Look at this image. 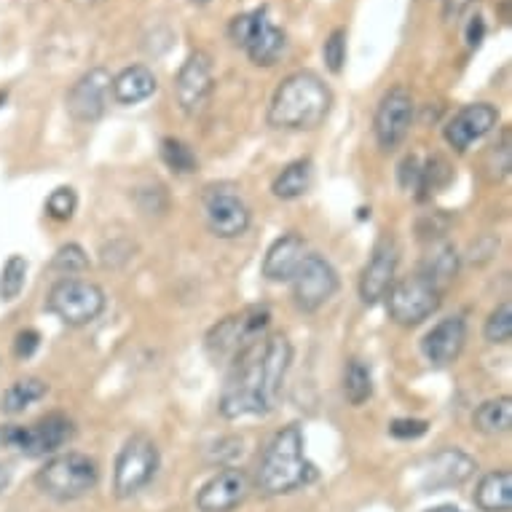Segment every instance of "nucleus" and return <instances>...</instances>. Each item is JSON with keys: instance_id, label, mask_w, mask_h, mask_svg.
I'll return each mask as SVG.
<instances>
[{"instance_id": "9", "label": "nucleus", "mask_w": 512, "mask_h": 512, "mask_svg": "<svg viewBox=\"0 0 512 512\" xmlns=\"http://www.w3.org/2000/svg\"><path fill=\"white\" fill-rule=\"evenodd\" d=\"M159 448L148 435H132L116 456L113 491L118 499L140 494L159 472Z\"/></svg>"}, {"instance_id": "15", "label": "nucleus", "mask_w": 512, "mask_h": 512, "mask_svg": "<svg viewBox=\"0 0 512 512\" xmlns=\"http://www.w3.org/2000/svg\"><path fill=\"white\" fill-rule=\"evenodd\" d=\"M175 97L183 113L196 116L207 108L212 97V62L204 51H194L177 70Z\"/></svg>"}, {"instance_id": "8", "label": "nucleus", "mask_w": 512, "mask_h": 512, "mask_svg": "<svg viewBox=\"0 0 512 512\" xmlns=\"http://www.w3.org/2000/svg\"><path fill=\"white\" fill-rule=\"evenodd\" d=\"M443 303V290L427 277V274H413L392 285L387 293V311L392 322L403 328H416L424 319H429Z\"/></svg>"}, {"instance_id": "23", "label": "nucleus", "mask_w": 512, "mask_h": 512, "mask_svg": "<svg viewBox=\"0 0 512 512\" xmlns=\"http://www.w3.org/2000/svg\"><path fill=\"white\" fill-rule=\"evenodd\" d=\"M475 504L483 512H510L512 510V472L494 470L483 475L475 488Z\"/></svg>"}, {"instance_id": "13", "label": "nucleus", "mask_w": 512, "mask_h": 512, "mask_svg": "<svg viewBox=\"0 0 512 512\" xmlns=\"http://www.w3.org/2000/svg\"><path fill=\"white\" fill-rule=\"evenodd\" d=\"M413 94L405 86H392L376 108V118H373V132H376L378 145L384 151H395L397 145L405 143V137L413 126Z\"/></svg>"}, {"instance_id": "35", "label": "nucleus", "mask_w": 512, "mask_h": 512, "mask_svg": "<svg viewBox=\"0 0 512 512\" xmlns=\"http://www.w3.org/2000/svg\"><path fill=\"white\" fill-rule=\"evenodd\" d=\"M427 421L421 419H395L389 424V432L397 437V440H416V437L427 435Z\"/></svg>"}, {"instance_id": "21", "label": "nucleus", "mask_w": 512, "mask_h": 512, "mask_svg": "<svg viewBox=\"0 0 512 512\" xmlns=\"http://www.w3.org/2000/svg\"><path fill=\"white\" fill-rule=\"evenodd\" d=\"M306 239L298 231H287L271 244L263 258V277L269 282H290L306 258Z\"/></svg>"}, {"instance_id": "28", "label": "nucleus", "mask_w": 512, "mask_h": 512, "mask_svg": "<svg viewBox=\"0 0 512 512\" xmlns=\"http://www.w3.org/2000/svg\"><path fill=\"white\" fill-rule=\"evenodd\" d=\"M456 271H459V255H456V250L451 244L443 242L437 244V247H432V255H429L427 263H424V271H421V274H427V277L443 290L445 282H451V279L456 277Z\"/></svg>"}, {"instance_id": "25", "label": "nucleus", "mask_w": 512, "mask_h": 512, "mask_svg": "<svg viewBox=\"0 0 512 512\" xmlns=\"http://www.w3.org/2000/svg\"><path fill=\"white\" fill-rule=\"evenodd\" d=\"M472 427L483 435H504L512 427V397H491L478 405L472 416Z\"/></svg>"}, {"instance_id": "29", "label": "nucleus", "mask_w": 512, "mask_h": 512, "mask_svg": "<svg viewBox=\"0 0 512 512\" xmlns=\"http://www.w3.org/2000/svg\"><path fill=\"white\" fill-rule=\"evenodd\" d=\"M161 161L167 164L175 175H194L199 169V159H196L194 148L177 137H164L161 140Z\"/></svg>"}, {"instance_id": "22", "label": "nucleus", "mask_w": 512, "mask_h": 512, "mask_svg": "<svg viewBox=\"0 0 512 512\" xmlns=\"http://www.w3.org/2000/svg\"><path fill=\"white\" fill-rule=\"evenodd\" d=\"M159 89V81L153 76L151 68L145 65H132V68H124L113 78L110 84V94L118 105H137V102H145L148 97H153Z\"/></svg>"}, {"instance_id": "17", "label": "nucleus", "mask_w": 512, "mask_h": 512, "mask_svg": "<svg viewBox=\"0 0 512 512\" xmlns=\"http://www.w3.org/2000/svg\"><path fill=\"white\" fill-rule=\"evenodd\" d=\"M496 124H499V110L491 102H472L454 113V118L445 124L443 137L454 151L464 153L470 145L483 140L488 132H494Z\"/></svg>"}, {"instance_id": "36", "label": "nucleus", "mask_w": 512, "mask_h": 512, "mask_svg": "<svg viewBox=\"0 0 512 512\" xmlns=\"http://www.w3.org/2000/svg\"><path fill=\"white\" fill-rule=\"evenodd\" d=\"M38 346H41V336H38V330L27 328V330H22V333H17L14 352H17V357L27 360V357H33Z\"/></svg>"}, {"instance_id": "4", "label": "nucleus", "mask_w": 512, "mask_h": 512, "mask_svg": "<svg viewBox=\"0 0 512 512\" xmlns=\"http://www.w3.org/2000/svg\"><path fill=\"white\" fill-rule=\"evenodd\" d=\"M100 483V467L92 456L76 454H59L43 464L38 475H35V486L41 488L43 494L59 502H73L81 499L89 491H94Z\"/></svg>"}, {"instance_id": "31", "label": "nucleus", "mask_w": 512, "mask_h": 512, "mask_svg": "<svg viewBox=\"0 0 512 512\" xmlns=\"http://www.w3.org/2000/svg\"><path fill=\"white\" fill-rule=\"evenodd\" d=\"M488 344H510L512 341V306L510 301L499 303L486 319V328H483Z\"/></svg>"}, {"instance_id": "39", "label": "nucleus", "mask_w": 512, "mask_h": 512, "mask_svg": "<svg viewBox=\"0 0 512 512\" xmlns=\"http://www.w3.org/2000/svg\"><path fill=\"white\" fill-rule=\"evenodd\" d=\"M11 486V467L9 464H0V494Z\"/></svg>"}, {"instance_id": "24", "label": "nucleus", "mask_w": 512, "mask_h": 512, "mask_svg": "<svg viewBox=\"0 0 512 512\" xmlns=\"http://www.w3.org/2000/svg\"><path fill=\"white\" fill-rule=\"evenodd\" d=\"M311 180H314V167H311L309 159L290 161L282 172L277 175V180L271 183V194L282 199V202H293V199H301L306 191L311 188Z\"/></svg>"}, {"instance_id": "41", "label": "nucleus", "mask_w": 512, "mask_h": 512, "mask_svg": "<svg viewBox=\"0 0 512 512\" xmlns=\"http://www.w3.org/2000/svg\"><path fill=\"white\" fill-rule=\"evenodd\" d=\"M194 6H207V3H212V0H191Z\"/></svg>"}, {"instance_id": "32", "label": "nucleus", "mask_w": 512, "mask_h": 512, "mask_svg": "<svg viewBox=\"0 0 512 512\" xmlns=\"http://www.w3.org/2000/svg\"><path fill=\"white\" fill-rule=\"evenodd\" d=\"M51 269L73 277V274H81V271L89 269V255H86V250L81 244H65V247H59L57 255H54Z\"/></svg>"}, {"instance_id": "18", "label": "nucleus", "mask_w": 512, "mask_h": 512, "mask_svg": "<svg viewBox=\"0 0 512 512\" xmlns=\"http://www.w3.org/2000/svg\"><path fill=\"white\" fill-rule=\"evenodd\" d=\"M250 494V478L239 467H226L212 475L196 494L199 512H231Z\"/></svg>"}, {"instance_id": "40", "label": "nucleus", "mask_w": 512, "mask_h": 512, "mask_svg": "<svg viewBox=\"0 0 512 512\" xmlns=\"http://www.w3.org/2000/svg\"><path fill=\"white\" fill-rule=\"evenodd\" d=\"M427 512H464V510H459V507H454V504H443V507H432V510Z\"/></svg>"}, {"instance_id": "11", "label": "nucleus", "mask_w": 512, "mask_h": 512, "mask_svg": "<svg viewBox=\"0 0 512 512\" xmlns=\"http://www.w3.org/2000/svg\"><path fill=\"white\" fill-rule=\"evenodd\" d=\"M207 228L218 239H239L252 223L250 207L234 185H210L202 196Z\"/></svg>"}, {"instance_id": "5", "label": "nucleus", "mask_w": 512, "mask_h": 512, "mask_svg": "<svg viewBox=\"0 0 512 512\" xmlns=\"http://www.w3.org/2000/svg\"><path fill=\"white\" fill-rule=\"evenodd\" d=\"M228 35H231V41H234L239 49L247 51V57L252 59V65H258V68H271V65H277V59L282 57L287 49L285 30H279V27L271 22L266 6L231 19Z\"/></svg>"}, {"instance_id": "3", "label": "nucleus", "mask_w": 512, "mask_h": 512, "mask_svg": "<svg viewBox=\"0 0 512 512\" xmlns=\"http://www.w3.org/2000/svg\"><path fill=\"white\" fill-rule=\"evenodd\" d=\"M317 478V467L306 459L303 432L298 424H287L263 448L255 470V486L266 496L293 494Z\"/></svg>"}, {"instance_id": "37", "label": "nucleus", "mask_w": 512, "mask_h": 512, "mask_svg": "<svg viewBox=\"0 0 512 512\" xmlns=\"http://www.w3.org/2000/svg\"><path fill=\"white\" fill-rule=\"evenodd\" d=\"M483 35H486V22H483V17H472L470 25H467V46L478 49L480 43H483Z\"/></svg>"}, {"instance_id": "16", "label": "nucleus", "mask_w": 512, "mask_h": 512, "mask_svg": "<svg viewBox=\"0 0 512 512\" xmlns=\"http://www.w3.org/2000/svg\"><path fill=\"white\" fill-rule=\"evenodd\" d=\"M397 263H400V250H397L395 239L384 236L381 242L373 247L368 266L362 269L360 277V298L365 306H376L378 301H384L387 293L395 285Z\"/></svg>"}, {"instance_id": "6", "label": "nucleus", "mask_w": 512, "mask_h": 512, "mask_svg": "<svg viewBox=\"0 0 512 512\" xmlns=\"http://www.w3.org/2000/svg\"><path fill=\"white\" fill-rule=\"evenodd\" d=\"M105 303H108L105 290L97 282L65 277L49 290L46 309L59 322H65L68 328H84V325H92L94 319L100 317L105 311Z\"/></svg>"}, {"instance_id": "33", "label": "nucleus", "mask_w": 512, "mask_h": 512, "mask_svg": "<svg viewBox=\"0 0 512 512\" xmlns=\"http://www.w3.org/2000/svg\"><path fill=\"white\" fill-rule=\"evenodd\" d=\"M76 207H78V196L73 188H68V185H62V188H57V191H51V196L46 199V215L54 220H62V223L76 215Z\"/></svg>"}, {"instance_id": "1", "label": "nucleus", "mask_w": 512, "mask_h": 512, "mask_svg": "<svg viewBox=\"0 0 512 512\" xmlns=\"http://www.w3.org/2000/svg\"><path fill=\"white\" fill-rule=\"evenodd\" d=\"M293 365V344L285 333L255 338L231 357L220 392V413L226 419L269 416L282 400L287 370Z\"/></svg>"}, {"instance_id": "12", "label": "nucleus", "mask_w": 512, "mask_h": 512, "mask_svg": "<svg viewBox=\"0 0 512 512\" xmlns=\"http://www.w3.org/2000/svg\"><path fill=\"white\" fill-rule=\"evenodd\" d=\"M269 319V309H263V306H252V309L242 311V314L226 317L207 336V349H210L215 360L218 357H234L239 349L252 344L255 338L266 336Z\"/></svg>"}, {"instance_id": "27", "label": "nucleus", "mask_w": 512, "mask_h": 512, "mask_svg": "<svg viewBox=\"0 0 512 512\" xmlns=\"http://www.w3.org/2000/svg\"><path fill=\"white\" fill-rule=\"evenodd\" d=\"M344 395L354 408H360L373 397V373H370L368 362H362L360 357H352L346 362Z\"/></svg>"}, {"instance_id": "34", "label": "nucleus", "mask_w": 512, "mask_h": 512, "mask_svg": "<svg viewBox=\"0 0 512 512\" xmlns=\"http://www.w3.org/2000/svg\"><path fill=\"white\" fill-rule=\"evenodd\" d=\"M322 57L333 76H341L346 65V27H336L322 46Z\"/></svg>"}, {"instance_id": "30", "label": "nucleus", "mask_w": 512, "mask_h": 512, "mask_svg": "<svg viewBox=\"0 0 512 512\" xmlns=\"http://www.w3.org/2000/svg\"><path fill=\"white\" fill-rule=\"evenodd\" d=\"M27 282V258L25 255H11L0 271V301H17Z\"/></svg>"}, {"instance_id": "38", "label": "nucleus", "mask_w": 512, "mask_h": 512, "mask_svg": "<svg viewBox=\"0 0 512 512\" xmlns=\"http://www.w3.org/2000/svg\"><path fill=\"white\" fill-rule=\"evenodd\" d=\"M475 0H443V14L445 19H459L464 11L470 9Z\"/></svg>"}, {"instance_id": "14", "label": "nucleus", "mask_w": 512, "mask_h": 512, "mask_svg": "<svg viewBox=\"0 0 512 512\" xmlns=\"http://www.w3.org/2000/svg\"><path fill=\"white\" fill-rule=\"evenodd\" d=\"M113 78L105 68L86 70L68 92V113L78 124H94L105 116Z\"/></svg>"}, {"instance_id": "7", "label": "nucleus", "mask_w": 512, "mask_h": 512, "mask_svg": "<svg viewBox=\"0 0 512 512\" xmlns=\"http://www.w3.org/2000/svg\"><path fill=\"white\" fill-rule=\"evenodd\" d=\"M76 427L68 416L62 413H49L46 419L35 421L30 427H17V424H3L0 427V448H19L25 456H51L59 448L73 440Z\"/></svg>"}, {"instance_id": "19", "label": "nucleus", "mask_w": 512, "mask_h": 512, "mask_svg": "<svg viewBox=\"0 0 512 512\" xmlns=\"http://www.w3.org/2000/svg\"><path fill=\"white\" fill-rule=\"evenodd\" d=\"M467 344V322L462 317H445L421 341V352L435 368L454 365Z\"/></svg>"}, {"instance_id": "20", "label": "nucleus", "mask_w": 512, "mask_h": 512, "mask_svg": "<svg viewBox=\"0 0 512 512\" xmlns=\"http://www.w3.org/2000/svg\"><path fill=\"white\" fill-rule=\"evenodd\" d=\"M478 470V464L472 456H467L459 448H445L440 454L432 456L429 470L424 472L421 486L427 491H437V488H456L462 486L464 480L472 478V472Z\"/></svg>"}, {"instance_id": "2", "label": "nucleus", "mask_w": 512, "mask_h": 512, "mask_svg": "<svg viewBox=\"0 0 512 512\" xmlns=\"http://www.w3.org/2000/svg\"><path fill=\"white\" fill-rule=\"evenodd\" d=\"M333 110L330 86L311 70H298L277 86L269 105V124L285 132H311L325 124Z\"/></svg>"}, {"instance_id": "26", "label": "nucleus", "mask_w": 512, "mask_h": 512, "mask_svg": "<svg viewBox=\"0 0 512 512\" xmlns=\"http://www.w3.org/2000/svg\"><path fill=\"white\" fill-rule=\"evenodd\" d=\"M46 395H49V384H46L43 378L25 376L19 378V381H14V384L3 392V397H0V408H3V413H11V416H14V413H22L33 403L43 400Z\"/></svg>"}, {"instance_id": "10", "label": "nucleus", "mask_w": 512, "mask_h": 512, "mask_svg": "<svg viewBox=\"0 0 512 512\" xmlns=\"http://www.w3.org/2000/svg\"><path fill=\"white\" fill-rule=\"evenodd\" d=\"M290 282H293V303L303 314H314V311L322 309L338 293V285H341L333 263L317 252H306V258Z\"/></svg>"}]
</instances>
